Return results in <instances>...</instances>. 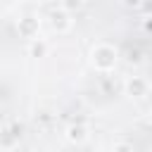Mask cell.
<instances>
[{"mask_svg":"<svg viewBox=\"0 0 152 152\" xmlns=\"http://www.w3.org/2000/svg\"><path fill=\"white\" fill-rule=\"evenodd\" d=\"M90 66L100 74H109L119 64V48L112 43H95L90 48Z\"/></svg>","mask_w":152,"mask_h":152,"instance_id":"1","label":"cell"},{"mask_svg":"<svg viewBox=\"0 0 152 152\" xmlns=\"http://www.w3.org/2000/svg\"><path fill=\"white\" fill-rule=\"evenodd\" d=\"M48 24L55 33H69L74 28V19H71V12L66 7H57L48 14Z\"/></svg>","mask_w":152,"mask_h":152,"instance_id":"2","label":"cell"},{"mask_svg":"<svg viewBox=\"0 0 152 152\" xmlns=\"http://www.w3.org/2000/svg\"><path fill=\"white\" fill-rule=\"evenodd\" d=\"M40 26H43V21H40L38 14H24V17H19V21H17V33H19V38L33 40V38H38Z\"/></svg>","mask_w":152,"mask_h":152,"instance_id":"3","label":"cell"},{"mask_svg":"<svg viewBox=\"0 0 152 152\" xmlns=\"http://www.w3.org/2000/svg\"><path fill=\"white\" fill-rule=\"evenodd\" d=\"M150 81L145 78V76H128L126 78V83H124V93H126V97H131V100H142V97H147L150 95Z\"/></svg>","mask_w":152,"mask_h":152,"instance_id":"4","label":"cell"},{"mask_svg":"<svg viewBox=\"0 0 152 152\" xmlns=\"http://www.w3.org/2000/svg\"><path fill=\"white\" fill-rule=\"evenodd\" d=\"M88 138H90V128L86 124H81V121L78 124H69L64 128V140L69 145H86Z\"/></svg>","mask_w":152,"mask_h":152,"instance_id":"5","label":"cell"},{"mask_svg":"<svg viewBox=\"0 0 152 152\" xmlns=\"http://www.w3.org/2000/svg\"><path fill=\"white\" fill-rule=\"evenodd\" d=\"M24 126L21 124H10L7 128H0V150H14L19 145Z\"/></svg>","mask_w":152,"mask_h":152,"instance_id":"6","label":"cell"},{"mask_svg":"<svg viewBox=\"0 0 152 152\" xmlns=\"http://www.w3.org/2000/svg\"><path fill=\"white\" fill-rule=\"evenodd\" d=\"M45 55H48V43H45L43 38H33V40H28V57L40 59V57H45Z\"/></svg>","mask_w":152,"mask_h":152,"instance_id":"7","label":"cell"},{"mask_svg":"<svg viewBox=\"0 0 152 152\" xmlns=\"http://www.w3.org/2000/svg\"><path fill=\"white\" fill-rule=\"evenodd\" d=\"M112 150L114 152H133V142H114Z\"/></svg>","mask_w":152,"mask_h":152,"instance_id":"8","label":"cell"},{"mask_svg":"<svg viewBox=\"0 0 152 152\" xmlns=\"http://www.w3.org/2000/svg\"><path fill=\"white\" fill-rule=\"evenodd\" d=\"M142 31L152 36V14H145V19H142Z\"/></svg>","mask_w":152,"mask_h":152,"instance_id":"9","label":"cell"},{"mask_svg":"<svg viewBox=\"0 0 152 152\" xmlns=\"http://www.w3.org/2000/svg\"><path fill=\"white\" fill-rule=\"evenodd\" d=\"M128 62H131V64H133V62L138 64V62H140V50H135V48L128 50Z\"/></svg>","mask_w":152,"mask_h":152,"instance_id":"10","label":"cell"},{"mask_svg":"<svg viewBox=\"0 0 152 152\" xmlns=\"http://www.w3.org/2000/svg\"><path fill=\"white\" fill-rule=\"evenodd\" d=\"M74 5H76V7H81V0H69V2H66V5H62V7H66V10H71Z\"/></svg>","mask_w":152,"mask_h":152,"instance_id":"11","label":"cell"},{"mask_svg":"<svg viewBox=\"0 0 152 152\" xmlns=\"http://www.w3.org/2000/svg\"><path fill=\"white\" fill-rule=\"evenodd\" d=\"M150 121H152V112H150Z\"/></svg>","mask_w":152,"mask_h":152,"instance_id":"12","label":"cell"}]
</instances>
